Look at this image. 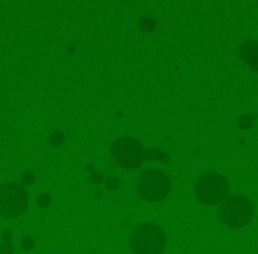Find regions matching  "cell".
<instances>
[{"label": "cell", "mask_w": 258, "mask_h": 254, "mask_svg": "<svg viewBox=\"0 0 258 254\" xmlns=\"http://www.w3.org/2000/svg\"><path fill=\"white\" fill-rule=\"evenodd\" d=\"M137 187L144 200L161 201L172 189V182L163 170H145L138 179Z\"/></svg>", "instance_id": "obj_3"}, {"label": "cell", "mask_w": 258, "mask_h": 254, "mask_svg": "<svg viewBox=\"0 0 258 254\" xmlns=\"http://www.w3.org/2000/svg\"><path fill=\"white\" fill-rule=\"evenodd\" d=\"M254 69H256V71H258V58H256V64H254Z\"/></svg>", "instance_id": "obj_8"}, {"label": "cell", "mask_w": 258, "mask_h": 254, "mask_svg": "<svg viewBox=\"0 0 258 254\" xmlns=\"http://www.w3.org/2000/svg\"><path fill=\"white\" fill-rule=\"evenodd\" d=\"M111 157L118 166L125 170H135L140 168V164L145 159L144 147L140 141L135 138H120L111 145Z\"/></svg>", "instance_id": "obj_5"}, {"label": "cell", "mask_w": 258, "mask_h": 254, "mask_svg": "<svg viewBox=\"0 0 258 254\" xmlns=\"http://www.w3.org/2000/svg\"><path fill=\"white\" fill-rule=\"evenodd\" d=\"M166 245V236L159 226L142 222L131 235V249L135 254H161Z\"/></svg>", "instance_id": "obj_1"}, {"label": "cell", "mask_w": 258, "mask_h": 254, "mask_svg": "<svg viewBox=\"0 0 258 254\" xmlns=\"http://www.w3.org/2000/svg\"><path fill=\"white\" fill-rule=\"evenodd\" d=\"M219 217L230 228H242L253 217V205L244 196H230L221 203Z\"/></svg>", "instance_id": "obj_4"}, {"label": "cell", "mask_w": 258, "mask_h": 254, "mask_svg": "<svg viewBox=\"0 0 258 254\" xmlns=\"http://www.w3.org/2000/svg\"><path fill=\"white\" fill-rule=\"evenodd\" d=\"M29 194L20 184H6L0 189V215L4 217H18L27 210Z\"/></svg>", "instance_id": "obj_6"}, {"label": "cell", "mask_w": 258, "mask_h": 254, "mask_svg": "<svg viewBox=\"0 0 258 254\" xmlns=\"http://www.w3.org/2000/svg\"><path fill=\"white\" fill-rule=\"evenodd\" d=\"M195 193L204 205H219L228 198V182L219 173H204L195 184Z\"/></svg>", "instance_id": "obj_2"}, {"label": "cell", "mask_w": 258, "mask_h": 254, "mask_svg": "<svg viewBox=\"0 0 258 254\" xmlns=\"http://www.w3.org/2000/svg\"><path fill=\"white\" fill-rule=\"evenodd\" d=\"M240 57H242L244 62H247L249 65L256 64V58H258V43L256 41H247L240 46Z\"/></svg>", "instance_id": "obj_7"}]
</instances>
